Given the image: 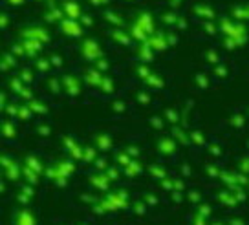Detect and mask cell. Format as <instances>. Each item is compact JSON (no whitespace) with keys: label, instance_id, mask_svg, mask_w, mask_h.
<instances>
[{"label":"cell","instance_id":"cell-1","mask_svg":"<svg viewBox=\"0 0 249 225\" xmlns=\"http://www.w3.org/2000/svg\"><path fill=\"white\" fill-rule=\"evenodd\" d=\"M17 225H35V220L30 212H20L17 218Z\"/></svg>","mask_w":249,"mask_h":225},{"label":"cell","instance_id":"cell-2","mask_svg":"<svg viewBox=\"0 0 249 225\" xmlns=\"http://www.w3.org/2000/svg\"><path fill=\"white\" fill-rule=\"evenodd\" d=\"M66 143H68V145H70V156L71 157H75V159H81V157H83V152H81V148H79V145L77 143H75V141H73V143H71L70 139H66Z\"/></svg>","mask_w":249,"mask_h":225},{"label":"cell","instance_id":"cell-3","mask_svg":"<svg viewBox=\"0 0 249 225\" xmlns=\"http://www.w3.org/2000/svg\"><path fill=\"white\" fill-rule=\"evenodd\" d=\"M141 172V165L138 161H130V163L126 165V174L128 176H136V174H140Z\"/></svg>","mask_w":249,"mask_h":225},{"label":"cell","instance_id":"cell-4","mask_svg":"<svg viewBox=\"0 0 249 225\" xmlns=\"http://www.w3.org/2000/svg\"><path fill=\"white\" fill-rule=\"evenodd\" d=\"M163 147V154H172L174 150V141L172 139H161L160 141V148Z\"/></svg>","mask_w":249,"mask_h":225},{"label":"cell","instance_id":"cell-5","mask_svg":"<svg viewBox=\"0 0 249 225\" xmlns=\"http://www.w3.org/2000/svg\"><path fill=\"white\" fill-rule=\"evenodd\" d=\"M97 147L103 148V150H107V148H110V145H112V141H110L108 136H97Z\"/></svg>","mask_w":249,"mask_h":225},{"label":"cell","instance_id":"cell-6","mask_svg":"<svg viewBox=\"0 0 249 225\" xmlns=\"http://www.w3.org/2000/svg\"><path fill=\"white\" fill-rule=\"evenodd\" d=\"M95 156H97L95 148H86L85 156H83V159H85V161H93V159H95Z\"/></svg>","mask_w":249,"mask_h":225},{"label":"cell","instance_id":"cell-7","mask_svg":"<svg viewBox=\"0 0 249 225\" xmlns=\"http://www.w3.org/2000/svg\"><path fill=\"white\" fill-rule=\"evenodd\" d=\"M4 132H6V136H8V138H13V136H15V130H11L9 123L4 124Z\"/></svg>","mask_w":249,"mask_h":225},{"label":"cell","instance_id":"cell-8","mask_svg":"<svg viewBox=\"0 0 249 225\" xmlns=\"http://www.w3.org/2000/svg\"><path fill=\"white\" fill-rule=\"evenodd\" d=\"M191 138H193V141H195V143H198V145H202V143H203V139H200V134H193Z\"/></svg>","mask_w":249,"mask_h":225},{"label":"cell","instance_id":"cell-9","mask_svg":"<svg viewBox=\"0 0 249 225\" xmlns=\"http://www.w3.org/2000/svg\"><path fill=\"white\" fill-rule=\"evenodd\" d=\"M97 165H99V167H97L99 171H105V169H108V167H107V163H105V161H97Z\"/></svg>","mask_w":249,"mask_h":225},{"label":"cell","instance_id":"cell-10","mask_svg":"<svg viewBox=\"0 0 249 225\" xmlns=\"http://www.w3.org/2000/svg\"><path fill=\"white\" fill-rule=\"evenodd\" d=\"M200 214H209V207H207V205H205V207H200Z\"/></svg>","mask_w":249,"mask_h":225}]
</instances>
